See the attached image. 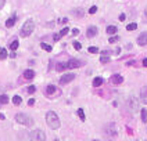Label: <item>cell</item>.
<instances>
[{
    "label": "cell",
    "instance_id": "cell-22",
    "mask_svg": "<svg viewBox=\"0 0 147 141\" xmlns=\"http://www.w3.org/2000/svg\"><path fill=\"white\" fill-rule=\"evenodd\" d=\"M18 46H20V43H18V40H13V43L10 44V50L16 51V50L18 49Z\"/></svg>",
    "mask_w": 147,
    "mask_h": 141
},
{
    "label": "cell",
    "instance_id": "cell-2",
    "mask_svg": "<svg viewBox=\"0 0 147 141\" xmlns=\"http://www.w3.org/2000/svg\"><path fill=\"white\" fill-rule=\"evenodd\" d=\"M33 29H35V24H33L32 19H26L22 25V28H21V32L20 35L22 36V37H26V36H29L31 33L33 32Z\"/></svg>",
    "mask_w": 147,
    "mask_h": 141
},
{
    "label": "cell",
    "instance_id": "cell-23",
    "mask_svg": "<svg viewBox=\"0 0 147 141\" xmlns=\"http://www.w3.org/2000/svg\"><path fill=\"white\" fill-rule=\"evenodd\" d=\"M56 69H57L58 72H61V71H64V69H67V64H64V62H60V64H57V66H56Z\"/></svg>",
    "mask_w": 147,
    "mask_h": 141
},
{
    "label": "cell",
    "instance_id": "cell-31",
    "mask_svg": "<svg viewBox=\"0 0 147 141\" xmlns=\"http://www.w3.org/2000/svg\"><path fill=\"white\" fill-rule=\"evenodd\" d=\"M74 49L75 50H81L82 49L81 43H79V41H74Z\"/></svg>",
    "mask_w": 147,
    "mask_h": 141
},
{
    "label": "cell",
    "instance_id": "cell-19",
    "mask_svg": "<svg viewBox=\"0 0 147 141\" xmlns=\"http://www.w3.org/2000/svg\"><path fill=\"white\" fill-rule=\"evenodd\" d=\"M140 115H142V122H147V109L146 108H143L142 111H140Z\"/></svg>",
    "mask_w": 147,
    "mask_h": 141
},
{
    "label": "cell",
    "instance_id": "cell-35",
    "mask_svg": "<svg viewBox=\"0 0 147 141\" xmlns=\"http://www.w3.org/2000/svg\"><path fill=\"white\" fill-rule=\"evenodd\" d=\"M72 35H74V36L79 35V29H78V28H74V29H72Z\"/></svg>",
    "mask_w": 147,
    "mask_h": 141
},
{
    "label": "cell",
    "instance_id": "cell-24",
    "mask_svg": "<svg viewBox=\"0 0 147 141\" xmlns=\"http://www.w3.org/2000/svg\"><path fill=\"white\" fill-rule=\"evenodd\" d=\"M72 14L74 15H76V17H83V11H82V8H78V10H74L72 11Z\"/></svg>",
    "mask_w": 147,
    "mask_h": 141
},
{
    "label": "cell",
    "instance_id": "cell-13",
    "mask_svg": "<svg viewBox=\"0 0 147 141\" xmlns=\"http://www.w3.org/2000/svg\"><path fill=\"white\" fill-rule=\"evenodd\" d=\"M111 82L114 83V84H121L123 82V78L121 75H113L111 76Z\"/></svg>",
    "mask_w": 147,
    "mask_h": 141
},
{
    "label": "cell",
    "instance_id": "cell-1",
    "mask_svg": "<svg viewBox=\"0 0 147 141\" xmlns=\"http://www.w3.org/2000/svg\"><path fill=\"white\" fill-rule=\"evenodd\" d=\"M46 122H47L50 129H53V130H57L58 127L61 126V122H60V119H58V115L56 112H53V111H49V112L46 114Z\"/></svg>",
    "mask_w": 147,
    "mask_h": 141
},
{
    "label": "cell",
    "instance_id": "cell-17",
    "mask_svg": "<svg viewBox=\"0 0 147 141\" xmlns=\"http://www.w3.org/2000/svg\"><path fill=\"white\" fill-rule=\"evenodd\" d=\"M103 83H104L103 78H94V79H93V86H94V87H100Z\"/></svg>",
    "mask_w": 147,
    "mask_h": 141
},
{
    "label": "cell",
    "instance_id": "cell-43",
    "mask_svg": "<svg viewBox=\"0 0 147 141\" xmlns=\"http://www.w3.org/2000/svg\"><path fill=\"white\" fill-rule=\"evenodd\" d=\"M6 119V116L3 115V114H0V120H4Z\"/></svg>",
    "mask_w": 147,
    "mask_h": 141
},
{
    "label": "cell",
    "instance_id": "cell-41",
    "mask_svg": "<svg viewBox=\"0 0 147 141\" xmlns=\"http://www.w3.org/2000/svg\"><path fill=\"white\" fill-rule=\"evenodd\" d=\"M126 133H128L129 136H131V134H133V132H132V129H131V127H126Z\"/></svg>",
    "mask_w": 147,
    "mask_h": 141
},
{
    "label": "cell",
    "instance_id": "cell-12",
    "mask_svg": "<svg viewBox=\"0 0 147 141\" xmlns=\"http://www.w3.org/2000/svg\"><path fill=\"white\" fill-rule=\"evenodd\" d=\"M33 78H35V72H33L32 69H26L24 72V79L25 80H32Z\"/></svg>",
    "mask_w": 147,
    "mask_h": 141
},
{
    "label": "cell",
    "instance_id": "cell-38",
    "mask_svg": "<svg viewBox=\"0 0 147 141\" xmlns=\"http://www.w3.org/2000/svg\"><path fill=\"white\" fill-rule=\"evenodd\" d=\"M4 4H6V0H0V10L4 7Z\"/></svg>",
    "mask_w": 147,
    "mask_h": 141
},
{
    "label": "cell",
    "instance_id": "cell-15",
    "mask_svg": "<svg viewBox=\"0 0 147 141\" xmlns=\"http://www.w3.org/2000/svg\"><path fill=\"white\" fill-rule=\"evenodd\" d=\"M16 21H17V17H16V15H13L11 18H8L7 21H6V26H7V28H11V26H14Z\"/></svg>",
    "mask_w": 147,
    "mask_h": 141
},
{
    "label": "cell",
    "instance_id": "cell-44",
    "mask_svg": "<svg viewBox=\"0 0 147 141\" xmlns=\"http://www.w3.org/2000/svg\"><path fill=\"white\" fill-rule=\"evenodd\" d=\"M143 65L147 68V58H144V59H143Z\"/></svg>",
    "mask_w": 147,
    "mask_h": 141
},
{
    "label": "cell",
    "instance_id": "cell-20",
    "mask_svg": "<svg viewBox=\"0 0 147 141\" xmlns=\"http://www.w3.org/2000/svg\"><path fill=\"white\" fill-rule=\"evenodd\" d=\"M21 102H22V98H21L20 96H14V97H13V104H14V105H20Z\"/></svg>",
    "mask_w": 147,
    "mask_h": 141
},
{
    "label": "cell",
    "instance_id": "cell-25",
    "mask_svg": "<svg viewBox=\"0 0 147 141\" xmlns=\"http://www.w3.org/2000/svg\"><path fill=\"white\" fill-rule=\"evenodd\" d=\"M78 116H79V119H81V120H85V119H86V118H85V112H83V109H82V108L78 109Z\"/></svg>",
    "mask_w": 147,
    "mask_h": 141
},
{
    "label": "cell",
    "instance_id": "cell-4",
    "mask_svg": "<svg viewBox=\"0 0 147 141\" xmlns=\"http://www.w3.org/2000/svg\"><path fill=\"white\" fill-rule=\"evenodd\" d=\"M126 107H128V109H131L132 112L139 111V100L136 97H129L126 101Z\"/></svg>",
    "mask_w": 147,
    "mask_h": 141
},
{
    "label": "cell",
    "instance_id": "cell-6",
    "mask_svg": "<svg viewBox=\"0 0 147 141\" xmlns=\"http://www.w3.org/2000/svg\"><path fill=\"white\" fill-rule=\"evenodd\" d=\"M74 79H75V75L74 74H65L60 78V84H67V83L72 82Z\"/></svg>",
    "mask_w": 147,
    "mask_h": 141
},
{
    "label": "cell",
    "instance_id": "cell-10",
    "mask_svg": "<svg viewBox=\"0 0 147 141\" xmlns=\"http://www.w3.org/2000/svg\"><path fill=\"white\" fill-rule=\"evenodd\" d=\"M140 101L143 104H147V86H143L140 90Z\"/></svg>",
    "mask_w": 147,
    "mask_h": 141
},
{
    "label": "cell",
    "instance_id": "cell-14",
    "mask_svg": "<svg viewBox=\"0 0 147 141\" xmlns=\"http://www.w3.org/2000/svg\"><path fill=\"white\" fill-rule=\"evenodd\" d=\"M56 91H57L56 86H53V84H49V86H47V89H46V94H47V96L50 97V96H53V94H54Z\"/></svg>",
    "mask_w": 147,
    "mask_h": 141
},
{
    "label": "cell",
    "instance_id": "cell-42",
    "mask_svg": "<svg viewBox=\"0 0 147 141\" xmlns=\"http://www.w3.org/2000/svg\"><path fill=\"white\" fill-rule=\"evenodd\" d=\"M144 22H147V8L144 10Z\"/></svg>",
    "mask_w": 147,
    "mask_h": 141
},
{
    "label": "cell",
    "instance_id": "cell-5",
    "mask_svg": "<svg viewBox=\"0 0 147 141\" xmlns=\"http://www.w3.org/2000/svg\"><path fill=\"white\" fill-rule=\"evenodd\" d=\"M31 138L35 141H45L46 140V136H45L43 130L38 129V130H33V132L31 133Z\"/></svg>",
    "mask_w": 147,
    "mask_h": 141
},
{
    "label": "cell",
    "instance_id": "cell-3",
    "mask_svg": "<svg viewBox=\"0 0 147 141\" xmlns=\"http://www.w3.org/2000/svg\"><path fill=\"white\" fill-rule=\"evenodd\" d=\"M16 120H17V123L24 124V126H32V124H33L32 118H29V116L25 115V114H17V115H16Z\"/></svg>",
    "mask_w": 147,
    "mask_h": 141
},
{
    "label": "cell",
    "instance_id": "cell-18",
    "mask_svg": "<svg viewBox=\"0 0 147 141\" xmlns=\"http://www.w3.org/2000/svg\"><path fill=\"white\" fill-rule=\"evenodd\" d=\"M8 101H10V98H8V96H6V94H1V96H0V105H4V104H8Z\"/></svg>",
    "mask_w": 147,
    "mask_h": 141
},
{
    "label": "cell",
    "instance_id": "cell-40",
    "mask_svg": "<svg viewBox=\"0 0 147 141\" xmlns=\"http://www.w3.org/2000/svg\"><path fill=\"white\" fill-rule=\"evenodd\" d=\"M53 39H54V41H58L60 40V35H54V36H53Z\"/></svg>",
    "mask_w": 147,
    "mask_h": 141
},
{
    "label": "cell",
    "instance_id": "cell-8",
    "mask_svg": "<svg viewBox=\"0 0 147 141\" xmlns=\"http://www.w3.org/2000/svg\"><path fill=\"white\" fill-rule=\"evenodd\" d=\"M107 133L111 136V137H115V136H118V127H117V124L115 123H110L107 126Z\"/></svg>",
    "mask_w": 147,
    "mask_h": 141
},
{
    "label": "cell",
    "instance_id": "cell-28",
    "mask_svg": "<svg viewBox=\"0 0 147 141\" xmlns=\"http://www.w3.org/2000/svg\"><path fill=\"white\" fill-rule=\"evenodd\" d=\"M100 62H101V64H107V62H110V57H108V55H101Z\"/></svg>",
    "mask_w": 147,
    "mask_h": 141
},
{
    "label": "cell",
    "instance_id": "cell-7",
    "mask_svg": "<svg viewBox=\"0 0 147 141\" xmlns=\"http://www.w3.org/2000/svg\"><path fill=\"white\" fill-rule=\"evenodd\" d=\"M81 66H82V61L76 59V58H72V59H69V61L67 62V68H69V69H74V68H81Z\"/></svg>",
    "mask_w": 147,
    "mask_h": 141
},
{
    "label": "cell",
    "instance_id": "cell-32",
    "mask_svg": "<svg viewBox=\"0 0 147 141\" xmlns=\"http://www.w3.org/2000/svg\"><path fill=\"white\" fill-rule=\"evenodd\" d=\"M118 39H119V37H118V36H113V35H111V37H110V43H117V41H118Z\"/></svg>",
    "mask_w": 147,
    "mask_h": 141
},
{
    "label": "cell",
    "instance_id": "cell-36",
    "mask_svg": "<svg viewBox=\"0 0 147 141\" xmlns=\"http://www.w3.org/2000/svg\"><path fill=\"white\" fill-rule=\"evenodd\" d=\"M58 22H60V24H67V22H68V19H67V18H61Z\"/></svg>",
    "mask_w": 147,
    "mask_h": 141
},
{
    "label": "cell",
    "instance_id": "cell-26",
    "mask_svg": "<svg viewBox=\"0 0 147 141\" xmlns=\"http://www.w3.org/2000/svg\"><path fill=\"white\" fill-rule=\"evenodd\" d=\"M138 28V24H135V22H132V24H129L128 26H126V31H135Z\"/></svg>",
    "mask_w": 147,
    "mask_h": 141
},
{
    "label": "cell",
    "instance_id": "cell-29",
    "mask_svg": "<svg viewBox=\"0 0 147 141\" xmlns=\"http://www.w3.org/2000/svg\"><path fill=\"white\" fill-rule=\"evenodd\" d=\"M40 47L46 51H51V46L50 44H46V43H40Z\"/></svg>",
    "mask_w": 147,
    "mask_h": 141
},
{
    "label": "cell",
    "instance_id": "cell-33",
    "mask_svg": "<svg viewBox=\"0 0 147 141\" xmlns=\"http://www.w3.org/2000/svg\"><path fill=\"white\" fill-rule=\"evenodd\" d=\"M28 93H29V94H33V93H35V91H36V87H35V86H29V87H28Z\"/></svg>",
    "mask_w": 147,
    "mask_h": 141
},
{
    "label": "cell",
    "instance_id": "cell-21",
    "mask_svg": "<svg viewBox=\"0 0 147 141\" xmlns=\"http://www.w3.org/2000/svg\"><path fill=\"white\" fill-rule=\"evenodd\" d=\"M7 58V50L6 49H0V59H6Z\"/></svg>",
    "mask_w": 147,
    "mask_h": 141
},
{
    "label": "cell",
    "instance_id": "cell-34",
    "mask_svg": "<svg viewBox=\"0 0 147 141\" xmlns=\"http://www.w3.org/2000/svg\"><path fill=\"white\" fill-rule=\"evenodd\" d=\"M96 11H97V7H96V6H92V7L89 8V14H94Z\"/></svg>",
    "mask_w": 147,
    "mask_h": 141
},
{
    "label": "cell",
    "instance_id": "cell-16",
    "mask_svg": "<svg viewBox=\"0 0 147 141\" xmlns=\"http://www.w3.org/2000/svg\"><path fill=\"white\" fill-rule=\"evenodd\" d=\"M117 26H114V25H110V26H107V29H106V32L108 33V35H115L117 33Z\"/></svg>",
    "mask_w": 147,
    "mask_h": 141
},
{
    "label": "cell",
    "instance_id": "cell-30",
    "mask_svg": "<svg viewBox=\"0 0 147 141\" xmlns=\"http://www.w3.org/2000/svg\"><path fill=\"white\" fill-rule=\"evenodd\" d=\"M88 51H89L90 54H96V53H98V49H97V47H93V46H92V47H89V49H88Z\"/></svg>",
    "mask_w": 147,
    "mask_h": 141
},
{
    "label": "cell",
    "instance_id": "cell-37",
    "mask_svg": "<svg viewBox=\"0 0 147 141\" xmlns=\"http://www.w3.org/2000/svg\"><path fill=\"white\" fill-rule=\"evenodd\" d=\"M33 104H35V100H33V98H31L29 101H28V105H29V107H32Z\"/></svg>",
    "mask_w": 147,
    "mask_h": 141
},
{
    "label": "cell",
    "instance_id": "cell-11",
    "mask_svg": "<svg viewBox=\"0 0 147 141\" xmlns=\"http://www.w3.org/2000/svg\"><path fill=\"white\" fill-rule=\"evenodd\" d=\"M97 35V28L96 26H89L88 31H86V36L88 37H94Z\"/></svg>",
    "mask_w": 147,
    "mask_h": 141
},
{
    "label": "cell",
    "instance_id": "cell-9",
    "mask_svg": "<svg viewBox=\"0 0 147 141\" xmlns=\"http://www.w3.org/2000/svg\"><path fill=\"white\" fill-rule=\"evenodd\" d=\"M138 44L139 46H146L147 44V32L140 33L139 36H138Z\"/></svg>",
    "mask_w": 147,
    "mask_h": 141
},
{
    "label": "cell",
    "instance_id": "cell-39",
    "mask_svg": "<svg viewBox=\"0 0 147 141\" xmlns=\"http://www.w3.org/2000/svg\"><path fill=\"white\" fill-rule=\"evenodd\" d=\"M125 18H126V17H125V14H121V15H119V21H121V22H123V21H125Z\"/></svg>",
    "mask_w": 147,
    "mask_h": 141
},
{
    "label": "cell",
    "instance_id": "cell-27",
    "mask_svg": "<svg viewBox=\"0 0 147 141\" xmlns=\"http://www.w3.org/2000/svg\"><path fill=\"white\" fill-rule=\"evenodd\" d=\"M69 32V29H68V28H63V29H61V31H60V33H58V35H60V37H63V36H65L67 33Z\"/></svg>",
    "mask_w": 147,
    "mask_h": 141
}]
</instances>
